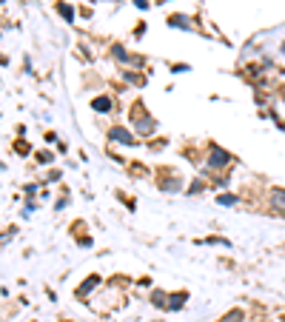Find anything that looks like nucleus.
Here are the masks:
<instances>
[{"label":"nucleus","mask_w":285,"mask_h":322,"mask_svg":"<svg viewBox=\"0 0 285 322\" xmlns=\"http://www.w3.org/2000/svg\"><path fill=\"white\" fill-rule=\"evenodd\" d=\"M205 166L211 171H222L231 166V154L225 151V149H217V146H211V151H208V157H205Z\"/></svg>","instance_id":"1"},{"label":"nucleus","mask_w":285,"mask_h":322,"mask_svg":"<svg viewBox=\"0 0 285 322\" xmlns=\"http://www.w3.org/2000/svg\"><path fill=\"white\" fill-rule=\"evenodd\" d=\"M109 140H111V143H126V146H134L137 143L134 134H132L126 126H114V129H109Z\"/></svg>","instance_id":"2"},{"label":"nucleus","mask_w":285,"mask_h":322,"mask_svg":"<svg viewBox=\"0 0 285 322\" xmlns=\"http://www.w3.org/2000/svg\"><path fill=\"white\" fill-rule=\"evenodd\" d=\"M137 111H140V108L134 106V117H132V123L137 126V131H140V134H151V131L157 129V123H154L149 114H137Z\"/></svg>","instance_id":"3"},{"label":"nucleus","mask_w":285,"mask_h":322,"mask_svg":"<svg viewBox=\"0 0 285 322\" xmlns=\"http://www.w3.org/2000/svg\"><path fill=\"white\" fill-rule=\"evenodd\" d=\"M268 205L277 214H285V188H271L268 191Z\"/></svg>","instance_id":"4"},{"label":"nucleus","mask_w":285,"mask_h":322,"mask_svg":"<svg viewBox=\"0 0 285 322\" xmlns=\"http://www.w3.org/2000/svg\"><path fill=\"white\" fill-rule=\"evenodd\" d=\"M97 285H100V277L94 274V277H88V279H86L83 285L77 288V297H88V294H91V291L97 288Z\"/></svg>","instance_id":"5"},{"label":"nucleus","mask_w":285,"mask_h":322,"mask_svg":"<svg viewBox=\"0 0 285 322\" xmlns=\"http://www.w3.org/2000/svg\"><path fill=\"white\" fill-rule=\"evenodd\" d=\"M168 26H177V29H191L194 23H191V17H185V15H171V17H168Z\"/></svg>","instance_id":"6"},{"label":"nucleus","mask_w":285,"mask_h":322,"mask_svg":"<svg viewBox=\"0 0 285 322\" xmlns=\"http://www.w3.org/2000/svg\"><path fill=\"white\" fill-rule=\"evenodd\" d=\"M114 57H117V60H123V63H134V66H140V63H143L140 57L129 54V51H123V46H114Z\"/></svg>","instance_id":"7"},{"label":"nucleus","mask_w":285,"mask_h":322,"mask_svg":"<svg viewBox=\"0 0 285 322\" xmlns=\"http://www.w3.org/2000/svg\"><path fill=\"white\" fill-rule=\"evenodd\" d=\"M91 108H94V111H111V97H109V94L94 97V100H91Z\"/></svg>","instance_id":"8"},{"label":"nucleus","mask_w":285,"mask_h":322,"mask_svg":"<svg viewBox=\"0 0 285 322\" xmlns=\"http://www.w3.org/2000/svg\"><path fill=\"white\" fill-rule=\"evenodd\" d=\"M185 300H188V294H185V291H180V294H171V297H168V305H166V308H174V311H177V308H183V305H185Z\"/></svg>","instance_id":"9"},{"label":"nucleus","mask_w":285,"mask_h":322,"mask_svg":"<svg viewBox=\"0 0 285 322\" xmlns=\"http://www.w3.org/2000/svg\"><path fill=\"white\" fill-rule=\"evenodd\" d=\"M57 12H60V15L66 17L68 23H71V20H74V9H71V6H68V3H57Z\"/></svg>","instance_id":"10"},{"label":"nucleus","mask_w":285,"mask_h":322,"mask_svg":"<svg viewBox=\"0 0 285 322\" xmlns=\"http://www.w3.org/2000/svg\"><path fill=\"white\" fill-rule=\"evenodd\" d=\"M217 203L219 205H237V203H240V197H237V194H219Z\"/></svg>","instance_id":"11"},{"label":"nucleus","mask_w":285,"mask_h":322,"mask_svg":"<svg viewBox=\"0 0 285 322\" xmlns=\"http://www.w3.org/2000/svg\"><path fill=\"white\" fill-rule=\"evenodd\" d=\"M219 322H242V311H240V308H234V311H228V314H225Z\"/></svg>","instance_id":"12"},{"label":"nucleus","mask_w":285,"mask_h":322,"mask_svg":"<svg viewBox=\"0 0 285 322\" xmlns=\"http://www.w3.org/2000/svg\"><path fill=\"white\" fill-rule=\"evenodd\" d=\"M197 191H202V183H200V180H197V183H194V186L188 188V194H197Z\"/></svg>","instance_id":"13"},{"label":"nucleus","mask_w":285,"mask_h":322,"mask_svg":"<svg viewBox=\"0 0 285 322\" xmlns=\"http://www.w3.org/2000/svg\"><path fill=\"white\" fill-rule=\"evenodd\" d=\"M283 100H285V91H283Z\"/></svg>","instance_id":"14"},{"label":"nucleus","mask_w":285,"mask_h":322,"mask_svg":"<svg viewBox=\"0 0 285 322\" xmlns=\"http://www.w3.org/2000/svg\"><path fill=\"white\" fill-rule=\"evenodd\" d=\"M283 51H285V43H283Z\"/></svg>","instance_id":"15"}]
</instances>
